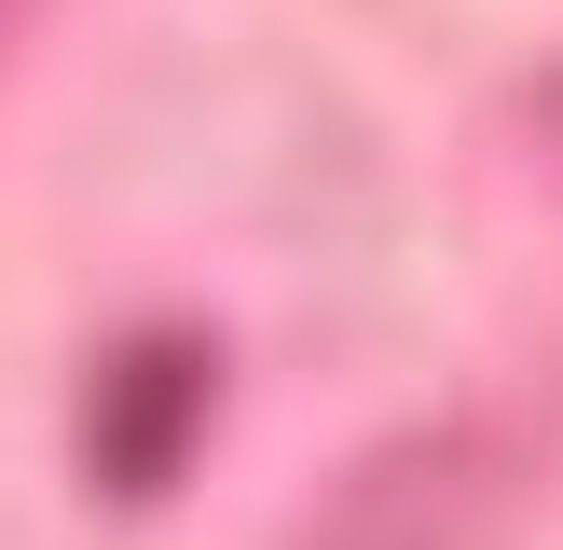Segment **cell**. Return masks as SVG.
Returning a JSON list of instances; mask_svg holds the SVG:
<instances>
[{
  "instance_id": "1",
  "label": "cell",
  "mask_w": 563,
  "mask_h": 550,
  "mask_svg": "<svg viewBox=\"0 0 563 550\" xmlns=\"http://www.w3.org/2000/svg\"><path fill=\"white\" fill-rule=\"evenodd\" d=\"M509 509V454L482 427H399L302 509L289 550H482Z\"/></svg>"
},
{
  "instance_id": "2",
  "label": "cell",
  "mask_w": 563,
  "mask_h": 550,
  "mask_svg": "<svg viewBox=\"0 0 563 550\" xmlns=\"http://www.w3.org/2000/svg\"><path fill=\"white\" fill-rule=\"evenodd\" d=\"M192 427H207V344H179V330L124 344V372L97 385V482L110 495H152L165 468L192 454Z\"/></svg>"
},
{
  "instance_id": "3",
  "label": "cell",
  "mask_w": 563,
  "mask_h": 550,
  "mask_svg": "<svg viewBox=\"0 0 563 550\" xmlns=\"http://www.w3.org/2000/svg\"><path fill=\"white\" fill-rule=\"evenodd\" d=\"M27 14H42V0H0V42H14V28H27Z\"/></svg>"
},
{
  "instance_id": "4",
  "label": "cell",
  "mask_w": 563,
  "mask_h": 550,
  "mask_svg": "<svg viewBox=\"0 0 563 550\" xmlns=\"http://www.w3.org/2000/svg\"><path fill=\"white\" fill-rule=\"evenodd\" d=\"M550 152H563V82H550Z\"/></svg>"
}]
</instances>
